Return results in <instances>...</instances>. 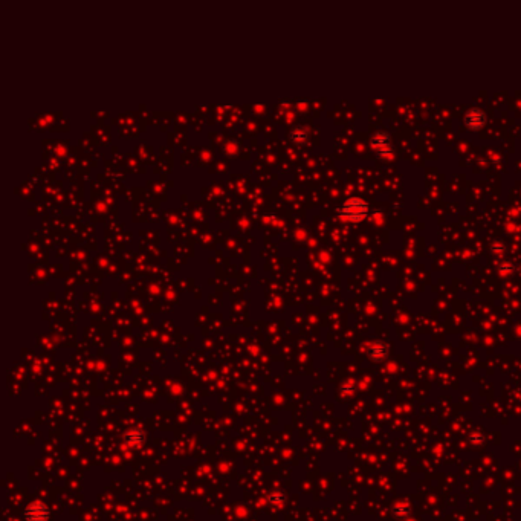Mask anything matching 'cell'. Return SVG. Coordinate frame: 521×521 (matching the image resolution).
Segmentation results:
<instances>
[{
    "instance_id": "277c9868",
    "label": "cell",
    "mask_w": 521,
    "mask_h": 521,
    "mask_svg": "<svg viewBox=\"0 0 521 521\" xmlns=\"http://www.w3.org/2000/svg\"><path fill=\"white\" fill-rule=\"evenodd\" d=\"M23 517L26 518V521H46L49 517V511L45 503L34 502L25 509Z\"/></svg>"
},
{
    "instance_id": "3957f363",
    "label": "cell",
    "mask_w": 521,
    "mask_h": 521,
    "mask_svg": "<svg viewBox=\"0 0 521 521\" xmlns=\"http://www.w3.org/2000/svg\"><path fill=\"white\" fill-rule=\"evenodd\" d=\"M486 119H488V116H486L485 110L480 109V107L469 109L465 113V118H463L465 126L468 127V130H472V132H477V130L483 129L485 124H486Z\"/></svg>"
},
{
    "instance_id": "ba28073f",
    "label": "cell",
    "mask_w": 521,
    "mask_h": 521,
    "mask_svg": "<svg viewBox=\"0 0 521 521\" xmlns=\"http://www.w3.org/2000/svg\"><path fill=\"white\" fill-rule=\"evenodd\" d=\"M283 500H284L283 494H270L269 495V502H272V503H280V502H283Z\"/></svg>"
},
{
    "instance_id": "7a4b0ae2",
    "label": "cell",
    "mask_w": 521,
    "mask_h": 521,
    "mask_svg": "<svg viewBox=\"0 0 521 521\" xmlns=\"http://www.w3.org/2000/svg\"><path fill=\"white\" fill-rule=\"evenodd\" d=\"M371 147L376 152V155L385 161L393 156V147H391V136L387 132H376L371 136Z\"/></svg>"
},
{
    "instance_id": "8992f818",
    "label": "cell",
    "mask_w": 521,
    "mask_h": 521,
    "mask_svg": "<svg viewBox=\"0 0 521 521\" xmlns=\"http://www.w3.org/2000/svg\"><path fill=\"white\" fill-rule=\"evenodd\" d=\"M290 138H292V141H295V142L306 141V139H307V130L298 127V129H295L292 133H290Z\"/></svg>"
},
{
    "instance_id": "9c48e42d",
    "label": "cell",
    "mask_w": 521,
    "mask_h": 521,
    "mask_svg": "<svg viewBox=\"0 0 521 521\" xmlns=\"http://www.w3.org/2000/svg\"><path fill=\"white\" fill-rule=\"evenodd\" d=\"M505 249H506V246H505L502 242H494V245H492V251H500V253H503Z\"/></svg>"
},
{
    "instance_id": "52a82bcc",
    "label": "cell",
    "mask_w": 521,
    "mask_h": 521,
    "mask_svg": "<svg viewBox=\"0 0 521 521\" xmlns=\"http://www.w3.org/2000/svg\"><path fill=\"white\" fill-rule=\"evenodd\" d=\"M498 269H500V272L505 274V272H512L514 266H512V263H502L498 266Z\"/></svg>"
},
{
    "instance_id": "5b68a950",
    "label": "cell",
    "mask_w": 521,
    "mask_h": 521,
    "mask_svg": "<svg viewBox=\"0 0 521 521\" xmlns=\"http://www.w3.org/2000/svg\"><path fill=\"white\" fill-rule=\"evenodd\" d=\"M126 442L130 446H138L144 442V434L139 430H132L126 434Z\"/></svg>"
},
{
    "instance_id": "6da1fadb",
    "label": "cell",
    "mask_w": 521,
    "mask_h": 521,
    "mask_svg": "<svg viewBox=\"0 0 521 521\" xmlns=\"http://www.w3.org/2000/svg\"><path fill=\"white\" fill-rule=\"evenodd\" d=\"M368 213L370 206L361 197H348L338 210V216L350 222H361L368 216Z\"/></svg>"
}]
</instances>
